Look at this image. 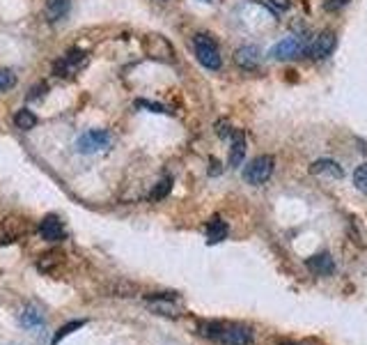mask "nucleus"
<instances>
[{"label":"nucleus","mask_w":367,"mask_h":345,"mask_svg":"<svg viewBox=\"0 0 367 345\" xmlns=\"http://www.w3.org/2000/svg\"><path fill=\"white\" fill-rule=\"evenodd\" d=\"M198 332L212 341H219L223 345H250L253 343V330L244 325H230V323H200Z\"/></svg>","instance_id":"obj_1"},{"label":"nucleus","mask_w":367,"mask_h":345,"mask_svg":"<svg viewBox=\"0 0 367 345\" xmlns=\"http://www.w3.org/2000/svg\"><path fill=\"white\" fill-rule=\"evenodd\" d=\"M193 51H195L198 62L202 65V67L212 69V72L221 69L223 58H221L219 46H216V42H214L209 35H205V32H198V35L193 37Z\"/></svg>","instance_id":"obj_2"},{"label":"nucleus","mask_w":367,"mask_h":345,"mask_svg":"<svg viewBox=\"0 0 367 345\" xmlns=\"http://www.w3.org/2000/svg\"><path fill=\"white\" fill-rule=\"evenodd\" d=\"M273 168H275V159L271 154H262V157H255L244 168V180L248 184L260 187L264 182H269V177L273 175Z\"/></svg>","instance_id":"obj_3"},{"label":"nucleus","mask_w":367,"mask_h":345,"mask_svg":"<svg viewBox=\"0 0 367 345\" xmlns=\"http://www.w3.org/2000/svg\"><path fill=\"white\" fill-rule=\"evenodd\" d=\"M143 48H145L147 58H152V60H158V62L174 60V48L163 35H147L143 39Z\"/></svg>","instance_id":"obj_4"},{"label":"nucleus","mask_w":367,"mask_h":345,"mask_svg":"<svg viewBox=\"0 0 367 345\" xmlns=\"http://www.w3.org/2000/svg\"><path fill=\"white\" fill-rule=\"evenodd\" d=\"M113 143V136L108 134V131H97L92 129L88 134H83L78 141H76V147L78 152L83 154H92V152H99V150H108Z\"/></svg>","instance_id":"obj_5"},{"label":"nucleus","mask_w":367,"mask_h":345,"mask_svg":"<svg viewBox=\"0 0 367 345\" xmlns=\"http://www.w3.org/2000/svg\"><path fill=\"white\" fill-rule=\"evenodd\" d=\"M335 46H338V37H335V32H321V35H317L312 39V44L305 48V55H310L312 60H324V58H328L333 51H335Z\"/></svg>","instance_id":"obj_6"},{"label":"nucleus","mask_w":367,"mask_h":345,"mask_svg":"<svg viewBox=\"0 0 367 345\" xmlns=\"http://www.w3.org/2000/svg\"><path fill=\"white\" fill-rule=\"evenodd\" d=\"M305 48L307 46L301 42V39L287 37V39H282V42H278L271 48V55L275 58V60H296V58L305 55Z\"/></svg>","instance_id":"obj_7"},{"label":"nucleus","mask_w":367,"mask_h":345,"mask_svg":"<svg viewBox=\"0 0 367 345\" xmlns=\"http://www.w3.org/2000/svg\"><path fill=\"white\" fill-rule=\"evenodd\" d=\"M85 62L88 58L83 51H69L55 62V74L57 76H74V74H78L81 67H85Z\"/></svg>","instance_id":"obj_8"},{"label":"nucleus","mask_w":367,"mask_h":345,"mask_svg":"<svg viewBox=\"0 0 367 345\" xmlns=\"http://www.w3.org/2000/svg\"><path fill=\"white\" fill-rule=\"evenodd\" d=\"M39 235L44 237V240H48V242H60V240H64L67 230H64L62 219L57 217V215L44 217V219H41V224H39Z\"/></svg>","instance_id":"obj_9"},{"label":"nucleus","mask_w":367,"mask_h":345,"mask_svg":"<svg viewBox=\"0 0 367 345\" xmlns=\"http://www.w3.org/2000/svg\"><path fill=\"white\" fill-rule=\"evenodd\" d=\"M235 62L239 65L241 69L253 72V69L260 67L262 51L257 46H241V48H237V53H235Z\"/></svg>","instance_id":"obj_10"},{"label":"nucleus","mask_w":367,"mask_h":345,"mask_svg":"<svg viewBox=\"0 0 367 345\" xmlns=\"http://www.w3.org/2000/svg\"><path fill=\"white\" fill-rule=\"evenodd\" d=\"M305 265L317 276H328V274L335 272V262H333V258L328 256V253H317V256L305 260Z\"/></svg>","instance_id":"obj_11"},{"label":"nucleus","mask_w":367,"mask_h":345,"mask_svg":"<svg viewBox=\"0 0 367 345\" xmlns=\"http://www.w3.org/2000/svg\"><path fill=\"white\" fill-rule=\"evenodd\" d=\"M246 157V136L244 131H235L232 134V147H230V166L237 168Z\"/></svg>","instance_id":"obj_12"},{"label":"nucleus","mask_w":367,"mask_h":345,"mask_svg":"<svg viewBox=\"0 0 367 345\" xmlns=\"http://www.w3.org/2000/svg\"><path fill=\"white\" fill-rule=\"evenodd\" d=\"M149 309L158 316H179V309L174 306L172 297H165V295H156V297L149 299Z\"/></svg>","instance_id":"obj_13"},{"label":"nucleus","mask_w":367,"mask_h":345,"mask_svg":"<svg viewBox=\"0 0 367 345\" xmlns=\"http://www.w3.org/2000/svg\"><path fill=\"white\" fill-rule=\"evenodd\" d=\"M310 172H312V175H331V177H342V175H345L342 166H340L338 161H333V159H319V161H314L312 166H310Z\"/></svg>","instance_id":"obj_14"},{"label":"nucleus","mask_w":367,"mask_h":345,"mask_svg":"<svg viewBox=\"0 0 367 345\" xmlns=\"http://www.w3.org/2000/svg\"><path fill=\"white\" fill-rule=\"evenodd\" d=\"M228 237V224L221 217H214L209 224H207V242L209 244H219Z\"/></svg>","instance_id":"obj_15"},{"label":"nucleus","mask_w":367,"mask_h":345,"mask_svg":"<svg viewBox=\"0 0 367 345\" xmlns=\"http://www.w3.org/2000/svg\"><path fill=\"white\" fill-rule=\"evenodd\" d=\"M69 7H71V0H46V16L48 21H60L69 14Z\"/></svg>","instance_id":"obj_16"},{"label":"nucleus","mask_w":367,"mask_h":345,"mask_svg":"<svg viewBox=\"0 0 367 345\" xmlns=\"http://www.w3.org/2000/svg\"><path fill=\"white\" fill-rule=\"evenodd\" d=\"M21 325L28 327V330H41L44 327V316H41V311L37 306H26L21 311Z\"/></svg>","instance_id":"obj_17"},{"label":"nucleus","mask_w":367,"mask_h":345,"mask_svg":"<svg viewBox=\"0 0 367 345\" xmlns=\"http://www.w3.org/2000/svg\"><path fill=\"white\" fill-rule=\"evenodd\" d=\"M37 115L28 111V109H19L14 113V125L16 129H21V131H30V129H35L37 127Z\"/></svg>","instance_id":"obj_18"},{"label":"nucleus","mask_w":367,"mask_h":345,"mask_svg":"<svg viewBox=\"0 0 367 345\" xmlns=\"http://www.w3.org/2000/svg\"><path fill=\"white\" fill-rule=\"evenodd\" d=\"M170 189H172V177L161 180V182L152 189V194H149V201H163L165 196L170 194Z\"/></svg>","instance_id":"obj_19"},{"label":"nucleus","mask_w":367,"mask_h":345,"mask_svg":"<svg viewBox=\"0 0 367 345\" xmlns=\"http://www.w3.org/2000/svg\"><path fill=\"white\" fill-rule=\"evenodd\" d=\"M354 184L358 191L367 196V163H361V166L354 170Z\"/></svg>","instance_id":"obj_20"},{"label":"nucleus","mask_w":367,"mask_h":345,"mask_svg":"<svg viewBox=\"0 0 367 345\" xmlns=\"http://www.w3.org/2000/svg\"><path fill=\"white\" fill-rule=\"evenodd\" d=\"M16 86V74L12 69H0V93H7Z\"/></svg>","instance_id":"obj_21"},{"label":"nucleus","mask_w":367,"mask_h":345,"mask_svg":"<svg viewBox=\"0 0 367 345\" xmlns=\"http://www.w3.org/2000/svg\"><path fill=\"white\" fill-rule=\"evenodd\" d=\"M83 325H85V323H83V320H76V323H69V325H67V327H62V330L60 332H57L55 334V339H53V345H57V343H60L62 339H64V336H69L74 330H81V327Z\"/></svg>","instance_id":"obj_22"},{"label":"nucleus","mask_w":367,"mask_h":345,"mask_svg":"<svg viewBox=\"0 0 367 345\" xmlns=\"http://www.w3.org/2000/svg\"><path fill=\"white\" fill-rule=\"evenodd\" d=\"M216 134H219L221 138H232L235 129H232L230 120H219V122H216Z\"/></svg>","instance_id":"obj_23"},{"label":"nucleus","mask_w":367,"mask_h":345,"mask_svg":"<svg viewBox=\"0 0 367 345\" xmlns=\"http://www.w3.org/2000/svg\"><path fill=\"white\" fill-rule=\"evenodd\" d=\"M138 106H143V109H149L152 113H168L165 111V106H161V104H154V102H145V100H138L136 102Z\"/></svg>","instance_id":"obj_24"},{"label":"nucleus","mask_w":367,"mask_h":345,"mask_svg":"<svg viewBox=\"0 0 367 345\" xmlns=\"http://www.w3.org/2000/svg\"><path fill=\"white\" fill-rule=\"evenodd\" d=\"M347 3H349V0H326L324 7H326L328 12H335V10H340V7H345Z\"/></svg>","instance_id":"obj_25"},{"label":"nucleus","mask_w":367,"mask_h":345,"mask_svg":"<svg viewBox=\"0 0 367 345\" xmlns=\"http://www.w3.org/2000/svg\"><path fill=\"white\" fill-rule=\"evenodd\" d=\"M269 5L275 7V10H287V7H289V0H269Z\"/></svg>","instance_id":"obj_26"},{"label":"nucleus","mask_w":367,"mask_h":345,"mask_svg":"<svg viewBox=\"0 0 367 345\" xmlns=\"http://www.w3.org/2000/svg\"><path fill=\"white\" fill-rule=\"evenodd\" d=\"M221 172V161L212 159V168H209V175H219Z\"/></svg>","instance_id":"obj_27"},{"label":"nucleus","mask_w":367,"mask_h":345,"mask_svg":"<svg viewBox=\"0 0 367 345\" xmlns=\"http://www.w3.org/2000/svg\"><path fill=\"white\" fill-rule=\"evenodd\" d=\"M39 90H46V86L41 83V86H37L35 90H32V93H30V100H37V97H39Z\"/></svg>","instance_id":"obj_28"},{"label":"nucleus","mask_w":367,"mask_h":345,"mask_svg":"<svg viewBox=\"0 0 367 345\" xmlns=\"http://www.w3.org/2000/svg\"><path fill=\"white\" fill-rule=\"evenodd\" d=\"M280 345H303V343H294V341H287V343H280Z\"/></svg>","instance_id":"obj_29"},{"label":"nucleus","mask_w":367,"mask_h":345,"mask_svg":"<svg viewBox=\"0 0 367 345\" xmlns=\"http://www.w3.org/2000/svg\"><path fill=\"white\" fill-rule=\"evenodd\" d=\"M205 3H209V0H205Z\"/></svg>","instance_id":"obj_30"}]
</instances>
